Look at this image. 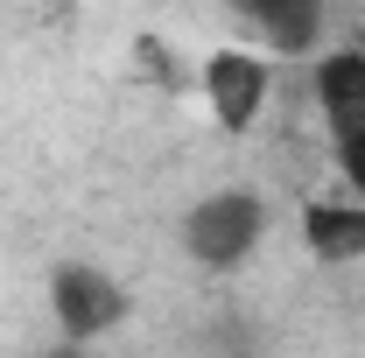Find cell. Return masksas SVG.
Instances as JSON below:
<instances>
[{
    "instance_id": "7a4b0ae2",
    "label": "cell",
    "mask_w": 365,
    "mask_h": 358,
    "mask_svg": "<svg viewBox=\"0 0 365 358\" xmlns=\"http://www.w3.org/2000/svg\"><path fill=\"white\" fill-rule=\"evenodd\" d=\"M127 310H134V302H127V288H120L106 267H91V260H63V267L49 274V316H56L63 344H78V352H85L91 337L120 330Z\"/></svg>"
},
{
    "instance_id": "277c9868",
    "label": "cell",
    "mask_w": 365,
    "mask_h": 358,
    "mask_svg": "<svg viewBox=\"0 0 365 358\" xmlns=\"http://www.w3.org/2000/svg\"><path fill=\"white\" fill-rule=\"evenodd\" d=\"M309 91H317V113H323V127H330V140L365 134V49H330V56H317Z\"/></svg>"
},
{
    "instance_id": "3957f363",
    "label": "cell",
    "mask_w": 365,
    "mask_h": 358,
    "mask_svg": "<svg viewBox=\"0 0 365 358\" xmlns=\"http://www.w3.org/2000/svg\"><path fill=\"white\" fill-rule=\"evenodd\" d=\"M197 85H204V106H211V120L225 134H253L260 113H267L274 71H267L260 49H211L204 71H197Z\"/></svg>"
},
{
    "instance_id": "8992f818",
    "label": "cell",
    "mask_w": 365,
    "mask_h": 358,
    "mask_svg": "<svg viewBox=\"0 0 365 358\" xmlns=\"http://www.w3.org/2000/svg\"><path fill=\"white\" fill-rule=\"evenodd\" d=\"M246 29H260L281 56H309L323 36V0H232Z\"/></svg>"
},
{
    "instance_id": "ba28073f",
    "label": "cell",
    "mask_w": 365,
    "mask_h": 358,
    "mask_svg": "<svg viewBox=\"0 0 365 358\" xmlns=\"http://www.w3.org/2000/svg\"><path fill=\"white\" fill-rule=\"evenodd\" d=\"M49 358H85V352H78V344H56V352H49Z\"/></svg>"
},
{
    "instance_id": "52a82bcc",
    "label": "cell",
    "mask_w": 365,
    "mask_h": 358,
    "mask_svg": "<svg viewBox=\"0 0 365 358\" xmlns=\"http://www.w3.org/2000/svg\"><path fill=\"white\" fill-rule=\"evenodd\" d=\"M337 169H344V183H351V197H365V134L337 140Z\"/></svg>"
},
{
    "instance_id": "6da1fadb",
    "label": "cell",
    "mask_w": 365,
    "mask_h": 358,
    "mask_svg": "<svg viewBox=\"0 0 365 358\" xmlns=\"http://www.w3.org/2000/svg\"><path fill=\"white\" fill-rule=\"evenodd\" d=\"M260 239H267V204L253 190H211L182 211V253L211 274L246 267L260 253Z\"/></svg>"
},
{
    "instance_id": "5b68a950",
    "label": "cell",
    "mask_w": 365,
    "mask_h": 358,
    "mask_svg": "<svg viewBox=\"0 0 365 358\" xmlns=\"http://www.w3.org/2000/svg\"><path fill=\"white\" fill-rule=\"evenodd\" d=\"M302 246L323 267L365 260V197H317V204H302Z\"/></svg>"
}]
</instances>
